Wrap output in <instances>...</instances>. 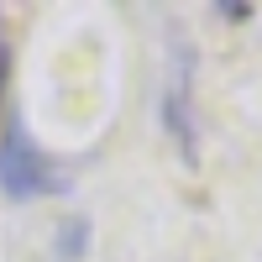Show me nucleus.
<instances>
[{"label": "nucleus", "instance_id": "39448f33", "mask_svg": "<svg viewBox=\"0 0 262 262\" xmlns=\"http://www.w3.org/2000/svg\"><path fill=\"white\" fill-rule=\"evenodd\" d=\"M215 11H221V16H231V21H242V16H252V6H247V0H242V6H231V0H221V6H215Z\"/></svg>", "mask_w": 262, "mask_h": 262}, {"label": "nucleus", "instance_id": "f03ea898", "mask_svg": "<svg viewBox=\"0 0 262 262\" xmlns=\"http://www.w3.org/2000/svg\"><path fill=\"white\" fill-rule=\"evenodd\" d=\"M173 48H179V58H173V84H168V131L179 137L184 147V158H194V126H189V69H194V58L179 37H173Z\"/></svg>", "mask_w": 262, "mask_h": 262}, {"label": "nucleus", "instance_id": "7ed1b4c3", "mask_svg": "<svg viewBox=\"0 0 262 262\" xmlns=\"http://www.w3.org/2000/svg\"><path fill=\"white\" fill-rule=\"evenodd\" d=\"M84 242H90V226H84V221H63L58 226V257H84Z\"/></svg>", "mask_w": 262, "mask_h": 262}, {"label": "nucleus", "instance_id": "f257e3e1", "mask_svg": "<svg viewBox=\"0 0 262 262\" xmlns=\"http://www.w3.org/2000/svg\"><path fill=\"white\" fill-rule=\"evenodd\" d=\"M63 189H69V173L11 116V126L0 131V194L16 200V205H27V200H42V194H63Z\"/></svg>", "mask_w": 262, "mask_h": 262}, {"label": "nucleus", "instance_id": "20e7f679", "mask_svg": "<svg viewBox=\"0 0 262 262\" xmlns=\"http://www.w3.org/2000/svg\"><path fill=\"white\" fill-rule=\"evenodd\" d=\"M6 90H11V42L0 32V105H6Z\"/></svg>", "mask_w": 262, "mask_h": 262}]
</instances>
